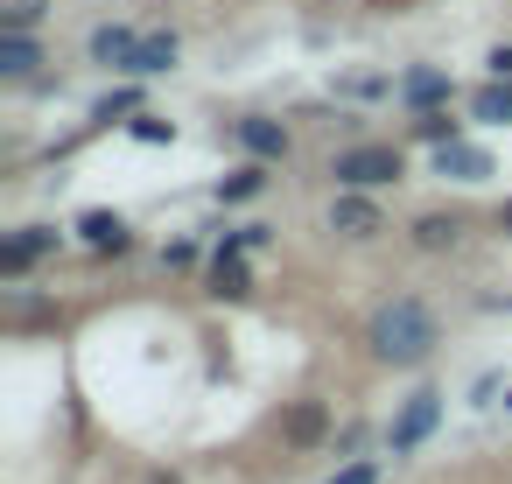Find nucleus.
<instances>
[{"mask_svg":"<svg viewBox=\"0 0 512 484\" xmlns=\"http://www.w3.org/2000/svg\"><path fill=\"white\" fill-rule=\"evenodd\" d=\"M372 351H379L386 365H414V358H428V351H435V309L414 302V295L379 302V309H372Z\"/></svg>","mask_w":512,"mask_h":484,"instance_id":"nucleus-1","label":"nucleus"},{"mask_svg":"<svg viewBox=\"0 0 512 484\" xmlns=\"http://www.w3.org/2000/svg\"><path fill=\"white\" fill-rule=\"evenodd\" d=\"M330 176H337L344 190H379V183H400V148H379V141L344 148V155L330 162Z\"/></svg>","mask_w":512,"mask_h":484,"instance_id":"nucleus-2","label":"nucleus"},{"mask_svg":"<svg viewBox=\"0 0 512 484\" xmlns=\"http://www.w3.org/2000/svg\"><path fill=\"white\" fill-rule=\"evenodd\" d=\"M50 246H57V232H43V225L15 232L8 246H0V274H8V281H15V274H29V267H36V260L50 253Z\"/></svg>","mask_w":512,"mask_h":484,"instance_id":"nucleus-3","label":"nucleus"},{"mask_svg":"<svg viewBox=\"0 0 512 484\" xmlns=\"http://www.w3.org/2000/svg\"><path fill=\"white\" fill-rule=\"evenodd\" d=\"M330 225H337L344 239H372V232H379V204L358 197V190H344V197L330 204Z\"/></svg>","mask_w":512,"mask_h":484,"instance_id":"nucleus-4","label":"nucleus"},{"mask_svg":"<svg viewBox=\"0 0 512 484\" xmlns=\"http://www.w3.org/2000/svg\"><path fill=\"white\" fill-rule=\"evenodd\" d=\"M281 435H288L295 449H316V442L330 435V407H323V400H295L288 421H281Z\"/></svg>","mask_w":512,"mask_h":484,"instance_id":"nucleus-5","label":"nucleus"},{"mask_svg":"<svg viewBox=\"0 0 512 484\" xmlns=\"http://www.w3.org/2000/svg\"><path fill=\"white\" fill-rule=\"evenodd\" d=\"M239 141H246L253 162H281L288 155V127L281 120H239Z\"/></svg>","mask_w":512,"mask_h":484,"instance_id":"nucleus-6","label":"nucleus"},{"mask_svg":"<svg viewBox=\"0 0 512 484\" xmlns=\"http://www.w3.org/2000/svg\"><path fill=\"white\" fill-rule=\"evenodd\" d=\"M78 232H85V246H99V253H127V218H120V211H85Z\"/></svg>","mask_w":512,"mask_h":484,"instance_id":"nucleus-7","label":"nucleus"},{"mask_svg":"<svg viewBox=\"0 0 512 484\" xmlns=\"http://www.w3.org/2000/svg\"><path fill=\"white\" fill-rule=\"evenodd\" d=\"M239 253H246V246H232V239L218 246V260H211V288H218V295H253V274H246Z\"/></svg>","mask_w":512,"mask_h":484,"instance_id":"nucleus-8","label":"nucleus"},{"mask_svg":"<svg viewBox=\"0 0 512 484\" xmlns=\"http://www.w3.org/2000/svg\"><path fill=\"white\" fill-rule=\"evenodd\" d=\"M435 414H442V407H435V393H414V400H407V414L393 421V449H414V442L435 428Z\"/></svg>","mask_w":512,"mask_h":484,"instance_id":"nucleus-9","label":"nucleus"},{"mask_svg":"<svg viewBox=\"0 0 512 484\" xmlns=\"http://www.w3.org/2000/svg\"><path fill=\"white\" fill-rule=\"evenodd\" d=\"M134 50H141V36H134V29H120V22L92 29V64H134Z\"/></svg>","mask_w":512,"mask_h":484,"instance_id":"nucleus-10","label":"nucleus"},{"mask_svg":"<svg viewBox=\"0 0 512 484\" xmlns=\"http://www.w3.org/2000/svg\"><path fill=\"white\" fill-rule=\"evenodd\" d=\"M435 162H442V176H491V155L484 148H463V141H442Z\"/></svg>","mask_w":512,"mask_h":484,"instance_id":"nucleus-11","label":"nucleus"},{"mask_svg":"<svg viewBox=\"0 0 512 484\" xmlns=\"http://www.w3.org/2000/svg\"><path fill=\"white\" fill-rule=\"evenodd\" d=\"M169 64H176V36H141V50H134V64H127V71L155 78V71H169Z\"/></svg>","mask_w":512,"mask_h":484,"instance_id":"nucleus-12","label":"nucleus"},{"mask_svg":"<svg viewBox=\"0 0 512 484\" xmlns=\"http://www.w3.org/2000/svg\"><path fill=\"white\" fill-rule=\"evenodd\" d=\"M470 106H477V120H491V127H512V85H505V78H498V85H484Z\"/></svg>","mask_w":512,"mask_h":484,"instance_id":"nucleus-13","label":"nucleus"},{"mask_svg":"<svg viewBox=\"0 0 512 484\" xmlns=\"http://www.w3.org/2000/svg\"><path fill=\"white\" fill-rule=\"evenodd\" d=\"M43 57H36V43L29 36H0V71H8V78H29Z\"/></svg>","mask_w":512,"mask_h":484,"instance_id":"nucleus-14","label":"nucleus"},{"mask_svg":"<svg viewBox=\"0 0 512 484\" xmlns=\"http://www.w3.org/2000/svg\"><path fill=\"white\" fill-rule=\"evenodd\" d=\"M260 190H267V169H260V162H246V169H232V176L218 183V197H225V204H239V197H260Z\"/></svg>","mask_w":512,"mask_h":484,"instance_id":"nucleus-15","label":"nucleus"},{"mask_svg":"<svg viewBox=\"0 0 512 484\" xmlns=\"http://www.w3.org/2000/svg\"><path fill=\"white\" fill-rule=\"evenodd\" d=\"M456 232H463V218H456V211H449V218H442V211H428V218L414 225V239H421L428 253H435V246H456Z\"/></svg>","mask_w":512,"mask_h":484,"instance_id":"nucleus-16","label":"nucleus"},{"mask_svg":"<svg viewBox=\"0 0 512 484\" xmlns=\"http://www.w3.org/2000/svg\"><path fill=\"white\" fill-rule=\"evenodd\" d=\"M407 99H414V106H435V99H449V78H442V71H414V78H407Z\"/></svg>","mask_w":512,"mask_h":484,"instance_id":"nucleus-17","label":"nucleus"},{"mask_svg":"<svg viewBox=\"0 0 512 484\" xmlns=\"http://www.w3.org/2000/svg\"><path fill=\"white\" fill-rule=\"evenodd\" d=\"M421 141H435V148L456 141V120H449V113H421Z\"/></svg>","mask_w":512,"mask_h":484,"instance_id":"nucleus-18","label":"nucleus"},{"mask_svg":"<svg viewBox=\"0 0 512 484\" xmlns=\"http://www.w3.org/2000/svg\"><path fill=\"white\" fill-rule=\"evenodd\" d=\"M134 141H169V120H155V113H141V120H134Z\"/></svg>","mask_w":512,"mask_h":484,"instance_id":"nucleus-19","label":"nucleus"},{"mask_svg":"<svg viewBox=\"0 0 512 484\" xmlns=\"http://www.w3.org/2000/svg\"><path fill=\"white\" fill-rule=\"evenodd\" d=\"M372 477H379V470H372V463H344V470H337V477H330V484H372Z\"/></svg>","mask_w":512,"mask_h":484,"instance_id":"nucleus-20","label":"nucleus"},{"mask_svg":"<svg viewBox=\"0 0 512 484\" xmlns=\"http://www.w3.org/2000/svg\"><path fill=\"white\" fill-rule=\"evenodd\" d=\"M491 71H498V78H512V50H505V43L491 50Z\"/></svg>","mask_w":512,"mask_h":484,"instance_id":"nucleus-21","label":"nucleus"},{"mask_svg":"<svg viewBox=\"0 0 512 484\" xmlns=\"http://www.w3.org/2000/svg\"><path fill=\"white\" fill-rule=\"evenodd\" d=\"M148 484H176V477H148Z\"/></svg>","mask_w":512,"mask_h":484,"instance_id":"nucleus-22","label":"nucleus"},{"mask_svg":"<svg viewBox=\"0 0 512 484\" xmlns=\"http://www.w3.org/2000/svg\"><path fill=\"white\" fill-rule=\"evenodd\" d=\"M505 225H512V211H505Z\"/></svg>","mask_w":512,"mask_h":484,"instance_id":"nucleus-23","label":"nucleus"}]
</instances>
